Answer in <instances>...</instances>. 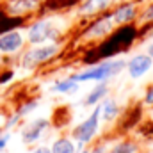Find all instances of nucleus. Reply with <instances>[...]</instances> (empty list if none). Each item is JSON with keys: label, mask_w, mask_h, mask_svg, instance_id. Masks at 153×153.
<instances>
[{"label": "nucleus", "mask_w": 153, "mask_h": 153, "mask_svg": "<svg viewBox=\"0 0 153 153\" xmlns=\"http://www.w3.org/2000/svg\"><path fill=\"white\" fill-rule=\"evenodd\" d=\"M32 153H52V150L46 148V146H41V148H38V150H34Z\"/></svg>", "instance_id": "nucleus-25"}, {"label": "nucleus", "mask_w": 153, "mask_h": 153, "mask_svg": "<svg viewBox=\"0 0 153 153\" xmlns=\"http://www.w3.org/2000/svg\"><path fill=\"white\" fill-rule=\"evenodd\" d=\"M7 141H9V134H5V135H0V150L7 144Z\"/></svg>", "instance_id": "nucleus-24"}, {"label": "nucleus", "mask_w": 153, "mask_h": 153, "mask_svg": "<svg viewBox=\"0 0 153 153\" xmlns=\"http://www.w3.org/2000/svg\"><path fill=\"white\" fill-rule=\"evenodd\" d=\"M112 22L116 25H125V23H132L137 18V5L134 2H125L119 4L114 11L111 13Z\"/></svg>", "instance_id": "nucleus-8"}, {"label": "nucleus", "mask_w": 153, "mask_h": 153, "mask_svg": "<svg viewBox=\"0 0 153 153\" xmlns=\"http://www.w3.org/2000/svg\"><path fill=\"white\" fill-rule=\"evenodd\" d=\"M137 38H139V30L135 25H132V23L117 25L107 38L100 41V45L96 48H93L85 55L84 61L87 64H94L103 59H112L123 52H128V48H132V45L137 41Z\"/></svg>", "instance_id": "nucleus-1"}, {"label": "nucleus", "mask_w": 153, "mask_h": 153, "mask_svg": "<svg viewBox=\"0 0 153 153\" xmlns=\"http://www.w3.org/2000/svg\"><path fill=\"white\" fill-rule=\"evenodd\" d=\"M78 89H80V84L76 80H73L71 76L61 78L52 85V91L59 93V94H75V93H78Z\"/></svg>", "instance_id": "nucleus-14"}, {"label": "nucleus", "mask_w": 153, "mask_h": 153, "mask_svg": "<svg viewBox=\"0 0 153 153\" xmlns=\"http://www.w3.org/2000/svg\"><path fill=\"white\" fill-rule=\"evenodd\" d=\"M52 153H75V146L71 143V139L68 137H61L52 144Z\"/></svg>", "instance_id": "nucleus-16"}, {"label": "nucleus", "mask_w": 153, "mask_h": 153, "mask_svg": "<svg viewBox=\"0 0 153 153\" xmlns=\"http://www.w3.org/2000/svg\"><path fill=\"white\" fill-rule=\"evenodd\" d=\"M61 36V29L50 20H39L29 29V41L32 45H43L46 41H55Z\"/></svg>", "instance_id": "nucleus-5"}, {"label": "nucleus", "mask_w": 153, "mask_h": 153, "mask_svg": "<svg viewBox=\"0 0 153 153\" xmlns=\"http://www.w3.org/2000/svg\"><path fill=\"white\" fill-rule=\"evenodd\" d=\"M36 105H38V102H30V103H27V105H25V107H23V109L20 111V114H18V116H25V114H29L30 111H34V109H36Z\"/></svg>", "instance_id": "nucleus-21"}, {"label": "nucleus", "mask_w": 153, "mask_h": 153, "mask_svg": "<svg viewBox=\"0 0 153 153\" xmlns=\"http://www.w3.org/2000/svg\"><path fill=\"white\" fill-rule=\"evenodd\" d=\"M116 0H84L80 4L78 13L82 16H93V14H102L105 13Z\"/></svg>", "instance_id": "nucleus-10"}, {"label": "nucleus", "mask_w": 153, "mask_h": 153, "mask_svg": "<svg viewBox=\"0 0 153 153\" xmlns=\"http://www.w3.org/2000/svg\"><path fill=\"white\" fill-rule=\"evenodd\" d=\"M48 128V121L46 119H36V121H30L25 128H23V132H22V139H23V143L25 144H32V143H36L39 137L43 135V132Z\"/></svg>", "instance_id": "nucleus-9"}, {"label": "nucleus", "mask_w": 153, "mask_h": 153, "mask_svg": "<svg viewBox=\"0 0 153 153\" xmlns=\"http://www.w3.org/2000/svg\"><path fill=\"white\" fill-rule=\"evenodd\" d=\"M141 18H143L144 22H148V23H152V22H153V2L146 7V9H144V13H143V16H141Z\"/></svg>", "instance_id": "nucleus-19"}, {"label": "nucleus", "mask_w": 153, "mask_h": 153, "mask_svg": "<svg viewBox=\"0 0 153 153\" xmlns=\"http://www.w3.org/2000/svg\"><path fill=\"white\" fill-rule=\"evenodd\" d=\"M119 116V105L114 98H109L105 96L102 100V119L105 123H112L116 117Z\"/></svg>", "instance_id": "nucleus-15"}, {"label": "nucleus", "mask_w": 153, "mask_h": 153, "mask_svg": "<svg viewBox=\"0 0 153 153\" xmlns=\"http://www.w3.org/2000/svg\"><path fill=\"white\" fill-rule=\"evenodd\" d=\"M11 76H13V71H7V73L0 75V84H4V82H9V80H11Z\"/></svg>", "instance_id": "nucleus-22"}, {"label": "nucleus", "mask_w": 153, "mask_h": 153, "mask_svg": "<svg viewBox=\"0 0 153 153\" xmlns=\"http://www.w3.org/2000/svg\"><path fill=\"white\" fill-rule=\"evenodd\" d=\"M22 45H23V38H22L20 32L7 30L0 38V52H4V53H14L16 50L22 48Z\"/></svg>", "instance_id": "nucleus-11"}, {"label": "nucleus", "mask_w": 153, "mask_h": 153, "mask_svg": "<svg viewBox=\"0 0 153 153\" xmlns=\"http://www.w3.org/2000/svg\"><path fill=\"white\" fill-rule=\"evenodd\" d=\"M139 152V146L134 143V141H121L114 144L111 150H107V153H137Z\"/></svg>", "instance_id": "nucleus-17"}, {"label": "nucleus", "mask_w": 153, "mask_h": 153, "mask_svg": "<svg viewBox=\"0 0 153 153\" xmlns=\"http://www.w3.org/2000/svg\"><path fill=\"white\" fill-rule=\"evenodd\" d=\"M116 23L112 22V16H111V13L109 14H105V16H100V18H96L87 29H85V32L82 34V38L84 39H91V41H94V39H102L107 38L112 30H114Z\"/></svg>", "instance_id": "nucleus-6"}, {"label": "nucleus", "mask_w": 153, "mask_h": 153, "mask_svg": "<svg viewBox=\"0 0 153 153\" xmlns=\"http://www.w3.org/2000/svg\"><path fill=\"white\" fill-rule=\"evenodd\" d=\"M22 23V18L16 16V18H11V16H5L0 13V32H7V30H13V27L20 25Z\"/></svg>", "instance_id": "nucleus-18"}, {"label": "nucleus", "mask_w": 153, "mask_h": 153, "mask_svg": "<svg viewBox=\"0 0 153 153\" xmlns=\"http://www.w3.org/2000/svg\"><path fill=\"white\" fill-rule=\"evenodd\" d=\"M100 119H102V103L94 105L93 111H91V114L73 128V132H71L73 139H75L78 144H87V143H91V141L94 139L96 132H98Z\"/></svg>", "instance_id": "nucleus-3"}, {"label": "nucleus", "mask_w": 153, "mask_h": 153, "mask_svg": "<svg viewBox=\"0 0 153 153\" xmlns=\"http://www.w3.org/2000/svg\"><path fill=\"white\" fill-rule=\"evenodd\" d=\"M59 53V45L57 43H50V45H39L36 48H30L29 52H25L22 64L27 70H32L43 62H48L50 59H53Z\"/></svg>", "instance_id": "nucleus-4"}, {"label": "nucleus", "mask_w": 153, "mask_h": 153, "mask_svg": "<svg viewBox=\"0 0 153 153\" xmlns=\"http://www.w3.org/2000/svg\"><path fill=\"white\" fill-rule=\"evenodd\" d=\"M146 53H148V55L153 59V43H150V45H148V48H146Z\"/></svg>", "instance_id": "nucleus-26"}, {"label": "nucleus", "mask_w": 153, "mask_h": 153, "mask_svg": "<svg viewBox=\"0 0 153 153\" xmlns=\"http://www.w3.org/2000/svg\"><path fill=\"white\" fill-rule=\"evenodd\" d=\"M153 68V59L144 52V53H135L134 57H130L126 61V73L132 80H139L146 75Z\"/></svg>", "instance_id": "nucleus-7"}, {"label": "nucleus", "mask_w": 153, "mask_h": 153, "mask_svg": "<svg viewBox=\"0 0 153 153\" xmlns=\"http://www.w3.org/2000/svg\"><path fill=\"white\" fill-rule=\"evenodd\" d=\"M143 102H144L146 105H152L153 107V85H150V87L144 91V98H143Z\"/></svg>", "instance_id": "nucleus-20"}, {"label": "nucleus", "mask_w": 153, "mask_h": 153, "mask_svg": "<svg viewBox=\"0 0 153 153\" xmlns=\"http://www.w3.org/2000/svg\"><path fill=\"white\" fill-rule=\"evenodd\" d=\"M91 153H107V148H105L103 144H100V146H94V148L91 150Z\"/></svg>", "instance_id": "nucleus-23"}, {"label": "nucleus", "mask_w": 153, "mask_h": 153, "mask_svg": "<svg viewBox=\"0 0 153 153\" xmlns=\"http://www.w3.org/2000/svg\"><path fill=\"white\" fill-rule=\"evenodd\" d=\"M125 68H126V61L112 57V59H103V61H98V62L91 64L89 68L71 75V78L76 80L78 84H84V82H107V80L117 76Z\"/></svg>", "instance_id": "nucleus-2"}, {"label": "nucleus", "mask_w": 153, "mask_h": 153, "mask_svg": "<svg viewBox=\"0 0 153 153\" xmlns=\"http://www.w3.org/2000/svg\"><path fill=\"white\" fill-rule=\"evenodd\" d=\"M41 4V0H11L9 2V13L14 16H22L27 14L34 9H38V5Z\"/></svg>", "instance_id": "nucleus-13"}, {"label": "nucleus", "mask_w": 153, "mask_h": 153, "mask_svg": "<svg viewBox=\"0 0 153 153\" xmlns=\"http://www.w3.org/2000/svg\"><path fill=\"white\" fill-rule=\"evenodd\" d=\"M105 96H109V84L107 82H96V85L87 93V96L82 100V105L85 107H94L98 105Z\"/></svg>", "instance_id": "nucleus-12"}]
</instances>
